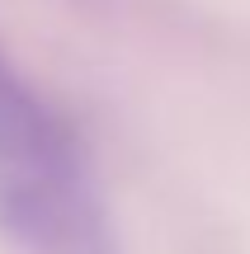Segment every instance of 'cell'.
I'll return each instance as SVG.
<instances>
[{
    "mask_svg": "<svg viewBox=\"0 0 250 254\" xmlns=\"http://www.w3.org/2000/svg\"><path fill=\"white\" fill-rule=\"evenodd\" d=\"M0 236L24 254H118L113 212L76 118L0 47Z\"/></svg>",
    "mask_w": 250,
    "mask_h": 254,
    "instance_id": "6da1fadb",
    "label": "cell"
}]
</instances>
